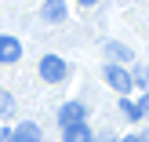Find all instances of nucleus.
Returning <instances> with one entry per match:
<instances>
[{
	"instance_id": "20e7f679",
	"label": "nucleus",
	"mask_w": 149,
	"mask_h": 142,
	"mask_svg": "<svg viewBox=\"0 0 149 142\" xmlns=\"http://www.w3.org/2000/svg\"><path fill=\"white\" fill-rule=\"evenodd\" d=\"M18 58H22V44H18V36L0 33V62L11 66V62H18Z\"/></svg>"
},
{
	"instance_id": "9d476101",
	"label": "nucleus",
	"mask_w": 149,
	"mask_h": 142,
	"mask_svg": "<svg viewBox=\"0 0 149 142\" xmlns=\"http://www.w3.org/2000/svg\"><path fill=\"white\" fill-rule=\"evenodd\" d=\"M120 113L127 117V120H138V117H142L138 113V102H131V99H120Z\"/></svg>"
},
{
	"instance_id": "0eeeda50",
	"label": "nucleus",
	"mask_w": 149,
	"mask_h": 142,
	"mask_svg": "<svg viewBox=\"0 0 149 142\" xmlns=\"http://www.w3.org/2000/svg\"><path fill=\"white\" fill-rule=\"evenodd\" d=\"M62 142H95V135L87 131V124H73V128H65Z\"/></svg>"
},
{
	"instance_id": "7ed1b4c3",
	"label": "nucleus",
	"mask_w": 149,
	"mask_h": 142,
	"mask_svg": "<svg viewBox=\"0 0 149 142\" xmlns=\"http://www.w3.org/2000/svg\"><path fill=\"white\" fill-rule=\"evenodd\" d=\"M84 117H87L84 102H65V106L58 109V124H62V128H73V124H84Z\"/></svg>"
},
{
	"instance_id": "4468645a",
	"label": "nucleus",
	"mask_w": 149,
	"mask_h": 142,
	"mask_svg": "<svg viewBox=\"0 0 149 142\" xmlns=\"http://www.w3.org/2000/svg\"><path fill=\"white\" fill-rule=\"evenodd\" d=\"M95 4H98V0H80V7H95Z\"/></svg>"
},
{
	"instance_id": "2eb2a0df",
	"label": "nucleus",
	"mask_w": 149,
	"mask_h": 142,
	"mask_svg": "<svg viewBox=\"0 0 149 142\" xmlns=\"http://www.w3.org/2000/svg\"><path fill=\"white\" fill-rule=\"evenodd\" d=\"M0 142H11V131H0Z\"/></svg>"
},
{
	"instance_id": "f8f14e48",
	"label": "nucleus",
	"mask_w": 149,
	"mask_h": 142,
	"mask_svg": "<svg viewBox=\"0 0 149 142\" xmlns=\"http://www.w3.org/2000/svg\"><path fill=\"white\" fill-rule=\"evenodd\" d=\"M138 113H142V117H149V95H146L142 102H138Z\"/></svg>"
},
{
	"instance_id": "ddd939ff",
	"label": "nucleus",
	"mask_w": 149,
	"mask_h": 142,
	"mask_svg": "<svg viewBox=\"0 0 149 142\" xmlns=\"http://www.w3.org/2000/svg\"><path fill=\"white\" fill-rule=\"evenodd\" d=\"M120 142H146L142 135H127V139H120Z\"/></svg>"
},
{
	"instance_id": "1a4fd4ad",
	"label": "nucleus",
	"mask_w": 149,
	"mask_h": 142,
	"mask_svg": "<svg viewBox=\"0 0 149 142\" xmlns=\"http://www.w3.org/2000/svg\"><path fill=\"white\" fill-rule=\"evenodd\" d=\"M131 84L142 87V91L149 95V66H135V73H131Z\"/></svg>"
},
{
	"instance_id": "dca6fc26",
	"label": "nucleus",
	"mask_w": 149,
	"mask_h": 142,
	"mask_svg": "<svg viewBox=\"0 0 149 142\" xmlns=\"http://www.w3.org/2000/svg\"><path fill=\"white\" fill-rule=\"evenodd\" d=\"M95 142H116V139H109V135H102V139H95Z\"/></svg>"
},
{
	"instance_id": "423d86ee",
	"label": "nucleus",
	"mask_w": 149,
	"mask_h": 142,
	"mask_svg": "<svg viewBox=\"0 0 149 142\" xmlns=\"http://www.w3.org/2000/svg\"><path fill=\"white\" fill-rule=\"evenodd\" d=\"M106 55L113 58L116 66H124V62H131V58H135V55H131V48H124V44H116V40H106Z\"/></svg>"
},
{
	"instance_id": "9b49d317",
	"label": "nucleus",
	"mask_w": 149,
	"mask_h": 142,
	"mask_svg": "<svg viewBox=\"0 0 149 142\" xmlns=\"http://www.w3.org/2000/svg\"><path fill=\"white\" fill-rule=\"evenodd\" d=\"M0 117H15V99L7 91H0Z\"/></svg>"
},
{
	"instance_id": "f03ea898",
	"label": "nucleus",
	"mask_w": 149,
	"mask_h": 142,
	"mask_svg": "<svg viewBox=\"0 0 149 142\" xmlns=\"http://www.w3.org/2000/svg\"><path fill=\"white\" fill-rule=\"evenodd\" d=\"M102 77H106V84L113 87V91H120V95H127L131 87H135L131 84V73L124 69V66H116V62H109L106 69H102Z\"/></svg>"
},
{
	"instance_id": "f257e3e1",
	"label": "nucleus",
	"mask_w": 149,
	"mask_h": 142,
	"mask_svg": "<svg viewBox=\"0 0 149 142\" xmlns=\"http://www.w3.org/2000/svg\"><path fill=\"white\" fill-rule=\"evenodd\" d=\"M40 77L47 80V84H62V80L69 77L65 58H58V55H44V58H40Z\"/></svg>"
},
{
	"instance_id": "39448f33",
	"label": "nucleus",
	"mask_w": 149,
	"mask_h": 142,
	"mask_svg": "<svg viewBox=\"0 0 149 142\" xmlns=\"http://www.w3.org/2000/svg\"><path fill=\"white\" fill-rule=\"evenodd\" d=\"M11 142H44V139H40V128L33 120H26V124H18L11 131Z\"/></svg>"
},
{
	"instance_id": "6e6552de",
	"label": "nucleus",
	"mask_w": 149,
	"mask_h": 142,
	"mask_svg": "<svg viewBox=\"0 0 149 142\" xmlns=\"http://www.w3.org/2000/svg\"><path fill=\"white\" fill-rule=\"evenodd\" d=\"M44 18L47 22H65V0H47L44 4Z\"/></svg>"
}]
</instances>
